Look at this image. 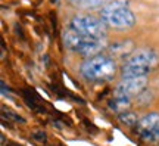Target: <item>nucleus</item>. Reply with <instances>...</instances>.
Returning <instances> with one entry per match:
<instances>
[{
	"mask_svg": "<svg viewBox=\"0 0 159 146\" xmlns=\"http://www.w3.org/2000/svg\"><path fill=\"white\" fill-rule=\"evenodd\" d=\"M111 53L114 56H118V58H124V56H128L133 50V43L131 41H118L109 47Z\"/></svg>",
	"mask_w": 159,
	"mask_h": 146,
	"instance_id": "9",
	"label": "nucleus"
},
{
	"mask_svg": "<svg viewBox=\"0 0 159 146\" xmlns=\"http://www.w3.org/2000/svg\"><path fill=\"white\" fill-rule=\"evenodd\" d=\"M159 64V55L150 47H143L131 52L121 68L122 78L127 77H148Z\"/></svg>",
	"mask_w": 159,
	"mask_h": 146,
	"instance_id": "1",
	"label": "nucleus"
},
{
	"mask_svg": "<svg viewBox=\"0 0 159 146\" xmlns=\"http://www.w3.org/2000/svg\"><path fill=\"white\" fill-rule=\"evenodd\" d=\"M119 121L128 127H137V124L140 121V118L136 112H131V111H125V112L119 114Z\"/></svg>",
	"mask_w": 159,
	"mask_h": 146,
	"instance_id": "11",
	"label": "nucleus"
},
{
	"mask_svg": "<svg viewBox=\"0 0 159 146\" xmlns=\"http://www.w3.org/2000/svg\"><path fill=\"white\" fill-rule=\"evenodd\" d=\"M68 2L75 7H80V9H93V7L102 6L106 0H68Z\"/></svg>",
	"mask_w": 159,
	"mask_h": 146,
	"instance_id": "10",
	"label": "nucleus"
},
{
	"mask_svg": "<svg viewBox=\"0 0 159 146\" xmlns=\"http://www.w3.org/2000/svg\"><path fill=\"white\" fill-rule=\"evenodd\" d=\"M103 39H94L84 34H80L75 30H68L63 34V41L68 49L74 50L75 53H80L83 56L91 58L99 55V52L103 49Z\"/></svg>",
	"mask_w": 159,
	"mask_h": 146,
	"instance_id": "4",
	"label": "nucleus"
},
{
	"mask_svg": "<svg viewBox=\"0 0 159 146\" xmlns=\"http://www.w3.org/2000/svg\"><path fill=\"white\" fill-rule=\"evenodd\" d=\"M100 19L116 30H128L136 24V16L124 0H111L100 11Z\"/></svg>",
	"mask_w": 159,
	"mask_h": 146,
	"instance_id": "3",
	"label": "nucleus"
},
{
	"mask_svg": "<svg viewBox=\"0 0 159 146\" xmlns=\"http://www.w3.org/2000/svg\"><path fill=\"white\" fill-rule=\"evenodd\" d=\"M109 108L118 114H122L131 108V97H124V96L114 95V99L109 102Z\"/></svg>",
	"mask_w": 159,
	"mask_h": 146,
	"instance_id": "8",
	"label": "nucleus"
},
{
	"mask_svg": "<svg viewBox=\"0 0 159 146\" xmlns=\"http://www.w3.org/2000/svg\"><path fill=\"white\" fill-rule=\"evenodd\" d=\"M136 97H137V101L142 103V106L149 105V102L153 99V96H152V92H150V90H149V92H148V90H143L142 93H140L139 96H136Z\"/></svg>",
	"mask_w": 159,
	"mask_h": 146,
	"instance_id": "12",
	"label": "nucleus"
},
{
	"mask_svg": "<svg viewBox=\"0 0 159 146\" xmlns=\"http://www.w3.org/2000/svg\"><path fill=\"white\" fill-rule=\"evenodd\" d=\"M137 133L146 142H159V114L149 112L137 124Z\"/></svg>",
	"mask_w": 159,
	"mask_h": 146,
	"instance_id": "6",
	"label": "nucleus"
},
{
	"mask_svg": "<svg viewBox=\"0 0 159 146\" xmlns=\"http://www.w3.org/2000/svg\"><path fill=\"white\" fill-rule=\"evenodd\" d=\"M34 137H39V139H41V140H44L46 134H44V133H37V134H34Z\"/></svg>",
	"mask_w": 159,
	"mask_h": 146,
	"instance_id": "13",
	"label": "nucleus"
},
{
	"mask_svg": "<svg viewBox=\"0 0 159 146\" xmlns=\"http://www.w3.org/2000/svg\"><path fill=\"white\" fill-rule=\"evenodd\" d=\"M146 87H148V77H127L119 81V84L115 89V95L134 97L140 95L143 90H146Z\"/></svg>",
	"mask_w": 159,
	"mask_h": 146,
	"instance_id": "7",
	"label": "nucleus"
},
{
	"mask_svg": "<svg viewBox=\"0 0 159 146\" xmlns=\"http://www.w3.org/2000/svg\"><path fill=\"white\" fill-rule=\"evenodd\" d=\"M71 28L94 39H105L106 37V24L102 19L91 16V15H75L71 19Z\"/></svg>",
	"mask_w": 159,
	"mask_h": 146,
	"instance_id": "5",
	"label": "nucleus"
},
{
	"mask_svg": "<svg viewBox=\"0 0 159 146\" xmlns=\"http://www.w3.org/2000/svg\"><path fill=\"white\" fill-rule=\"evenodd\" d=\"M116 69L118 65L112 58L96 55L83 62L80 73L87 81H108L115 77Z\"/></svg>",
	"mask_w": 159,
	"mask_h": 146,
	"instance_id": "2",
	"label": "nucleus"
}]
</instances>
